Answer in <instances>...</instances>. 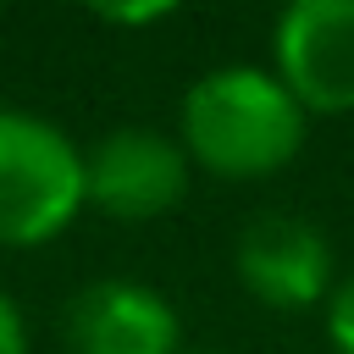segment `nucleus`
<instances>
[{
	"label": "nucleus",
	"mask_w": 354,
	"mask_h": 354,
	"mask_svg": "<svg viewBox=\"0 0 354 354\" xmlns=\"http://www.w3.org/2000/svg\"><path fill=\"white\" fill-rule=\"evenodd\" d=\"M232 271L254 304L282 315H299L332 299V243L310 216H293V210L254 216L232 249Z\"/></svg>",
	"instance_id": "nucleus-5"
},
{
	"label": "nucleus",
	"mask_w": 354,
	"mask_h": 354,
	"mask_svg": "<svg viewBox=\"0 0 354 354\" xmlns=\"http://www.w3.org/2000/svg\"><path fill=\"white\" fill-rule=\"evenodd\" d=\"M188 155L160 127H111L83 155V199L111 221H160L188 194Z\"/></svg>",
	"instance_id": "nucleus-3"
},
{
	"label": "nucleus",
	"mask_w": 354,
	"mask_h": 354,
	"mask_svg": "<svg viewBox=\"0 0 354 354\" xmlns=\"http://www.w3.org/2000/svg\"><path fill=\"white\" fill-rule=\"evenodd\" d=\"M0 354H28V326L6 293H0Z\"/></svg>",
	"instance_id": "nucleus-8"
},
{
	"label": "nucleus",
	"mask_w": 354,
	"mask_h": 354,
	"mask_svg": "<svg viewBox=\"0 0 354 354\" xmlns=\"http://www.w3.org/2000/svg\"><path fill=\"white\" fill-rule=\"evenodd\" d=\"M326 343L337 354H354V277H343L326 299Z\"/></svg>",
	"instance_id": "nucleus-7"
},
{
	"label": "nucleus",
	"mask_w": 354,
	"mask_h": 354,
	"mask_svg": "<svg viewBox=\"0 0 354 354\" xmlns=\"http://www.w3.org/2000/svg\"><path fill=\"white\" fill-rule=\"evenodd\" d=\"M310 116L266 66H210L188 83L177 111V144L188 166L221 183H254L282 171L304 149Z\"/></svg>",
	"instance_id": "nucleus-1"
},
{
	"label": "nucleus",
	"mask_w": 354,
	"mask_h": 354,
	"mask_svg": "<svg viewBox=\"0 0 354 354\" xmlns=\"http://www.w3.org/2000/svg\"><path fill=\"white\" fill-rule=\"evenodd\" d=\"M66 343L72 354H183V321L160 288L100 277L72 293Z\"/></svg>",
	"instance_id": "nucleus-6"
},
{
	"label": "nucleus",
	"mask_w": 354,
	"mask_h": 354,
	"mask_svg": "<svg viewBox=\"0 0 354 354\" xmlns=\"http://www.w3.org/2000/svg\"><path fill=\"white\" fill-rule=\"evenodd\" d=\"M111 22H127V28H138V22H160V17H171V6H116V11H105Z\"/></svg>",
	"instance_id": "nucleus-9"
},
{
	"label": "nucleus",
	"mask_w": 354,
	"mask_h": 354,
	"mask_svg": "<svg viewBox=\"0 0 354 354\" xmlns=\"http://www.w3.org/2000/svg\"><path fill=\"white\" fill-rule=\"evenodd\" d=\"M271 72L304 116L354 111V0H293L271 33Z\"/></svg>",
	"instance_id": "nucleus-4"
},
{
	"label": "nucleus",
	"mask_w": 354,
	"mask_h": 354,
	"mask_svg": "<svg viewBox=\"0 0 354 354\" xmlns=\"http://www.w3.org/2000/svg\"><path fill=\"white\" fill-rule=\"evenodd\" d=\"M83 149L50 116L0 105V249H39L83 216Z\"/></svg>",
	"instance_id": "nucleus-2"
},
{
	"label": "nucleus",
	"mask_w": 354,
	"mask_h": 354,
	"mask_svg": "<svg viewBox=\"0 0 354 354\" xmlns=\"http://www.w3.org/2000/svg\"><path fill=\"white\" fill-rule=\"evenodd\" d=\"M194 354H227V348H194Z\"/></svg>",
	"instance_id": "nucleus-10"
}]
</instances>
